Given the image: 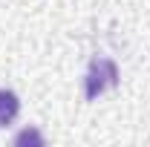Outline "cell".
Instances as JSON below:
<instances>
[{"label": "cell", "mask_w": 150, "mask_h": 147, "mask_svg": "<svg viewBox=\"0 0 150 147\" xmlns=\"http://www.w3.org/2000/svg\"><path fill=\"white\" fill-rule=\"evenodd\" d=\"M115 84H118V66H115V61L95 58L90 64V69H87V78H84V95H87V101H95L101 92L112 90Z\"/></svg>", "instance_id": "6da1fadb"}, {"label": "cell", "mask_w": 150, "mask_h": 147, "mask_svg": "<svg viewBox=\"0 0 150 147\" xmlns=\"http://www.w3.org/2000/svg\"><path fill=\"white\" fill-rule=\"evenodd\" d=\"M20 112V98L12 90H0V127H9Z\"/></svg>", "instance_id": "7a4b0ae2"}, {"label": "cell", "mask_w": 150, "mask_h": 147, "mask_svg": "<svg viewBox=\"0 0 150 147\" xmlns=\"http://www.w3.org/2000/svg\"><path fill=\"white\" fill-rule=\"evenodd\" d=\"M15 144L18 147H23V144H43V136H40L38 130H23V133L15 136Z\"/></svg>", "instance_id": "3957f363"}]
</instances>
